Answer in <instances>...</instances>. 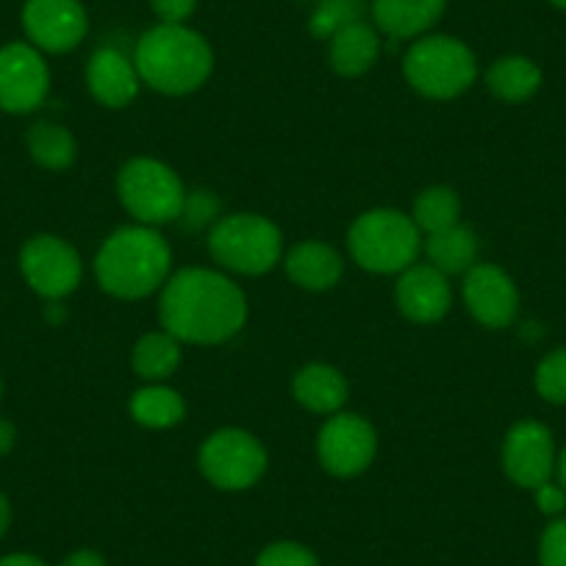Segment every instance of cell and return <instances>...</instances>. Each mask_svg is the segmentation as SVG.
I'll use <instances>...</instances> for the list:
<instances>
[{"label": "cell", "mask_w": 566, "mask_h": 566, "mask_svg": "<svg viewBox=\"0 0 566 566\" xmlns=\"http://www.w3.org/2000/svg\"><path fill=\"white\" fill-rule=\"evenodd\" d=\"M159 319L181 345H222L248 323V297L222 272L187 266L161 286Z\"/></svg>", "instance_id": "6da1fadb"}, {"label": "cell", "mask_w": 566, "mask_h": 566, "mask_svg": "<svg viewBox=\"0 0 566 566\" xmlns=\"http://www.w3.org/2000/svg\"><path fill=\"white\" fill-rule=\"evenodd\" d=\"M172 275V250L150 226L117 228L95 255V277L106 295L142 301L159 292Z\"/></svg>", "instance_id": "7a4b0ae2"}, {"label": "cell", "mask_w": 566, "mask_h": 566, "mask_svg": "<svg viewBox=\"0 0 566 566\" xmlns=\"http://www.w3.org/2000/svg\"><path fill=\"white\" fill-rule=\"evenodd\" d=\"M142 84L161 95H189L209 81L214 70L211 45L187 25L159 23L145 31L134 51Z\"/></svg>", "instance_id": "3957f363"}, {"label": "cell", "mask_w": 566, "mask_h": 566, "mask_svg": "<svg viewBox=\"0 0 566 566\" xmlns=\"http://www.w3.org/2000/svg\"><path fill=\"white\" fill-rule=\"evenodd\" d=\"M347 248L361 270L378 275H400L422 250V233L413 226L411 214L397 209H373L356 217L347 231Z\"/></svg>", "instance_id": "277c9868"}, {"label": "cell", "mask_w": 566, "mask_h": 566, "mask_svg": "<svg viewBox=\"0 0 566 566\" xmlns=\"http://www.w3.org/2000/svg\"><path fill=\"white\" fill-rule=\"evenodd\" d=\"M402 73L413 92L431 101H453L478 78V59L455 36L431 34L413 42L402 62Z\"/></svg>", "instance_id": "5b68a950"}, {"label": "cell", "mask_w": 566, "mask_h": 566, "mask_svg": "<svg viewBox=\"0 0 566 566\" xmlns=\"http://www.w3.org/2000/svg\"><path fill=\"white\" fill-rule=\"evenodd\" d=\"M117 195L123 209L139 226L159 228L181 220L187 189L178 172L159 159H130L117 172Z\"/></svg>", "instance_id": "8992f818"}, {"label": "cell", "mask_w": 566, "mask_h": 566, "mask_svg": "<svg viewBox=\"0 0 566 566\" xmlns=\"http://www.w3.org/2000/svg\"><path fill=\"white\" fill-rule=\"evenodd\" d=\"M209 253L222 270L264 275L281 261L283 233L261 214H228L211 226Z\"/></svg>", "instance_id": "52a82bcc"}, {"label": "cell", "mask_w": 566, "mask_h": 566, "mask_svg": "<svg viewBox=\"0 0 566 566\" xmlns=\"http://www.w3.org/2000/svg\"><path fill=\"white\" fill-rule=\"evenodd\" d=\"M198 467L211 486L222 492H244L266 472V450L242 428H222L203 442Z\"/></svg>", "instance_id": "ba28073f"}, {"label": "cell", "mask_w": 566, "mask_h": 566, "mask_svg": "<svg viewBox=\"0 0 566 566\" xmlns=\"http://www.w3.org/2000/svg\"><path fill=\"white\" fill-rule=\"evenodd\" d=\"M20 270L31 290L45 301H62L73 295L84 275L78 250L53 233H40L23 244Z\"/></svg>", "instance_id": "9c48e42d"}, {"label": "cell", "mask_w": 566, "mask_h": 566, "mask_svg": "<svg viewBox=\"0 0 566 566\" xmlns=\"http://www.w3.org/2000/svg\"><path fill=\"white\" fill-rule=\"evenodd\" d=\"M378 453V433L358 413L339 411L325 419L317 437V459L334 478H356Z\"/></svg>", "instance_id": "30bf717a"}, {"label": "cell", "mask_w": 566, "mask_h": 566, "mask_svg": "<svg viewBox=\"0 0 566 566\" xmlns=\"http://www.w3.org/2000/svg\"><path fill=\"white\" fill-rule=\"evenodd\" d=\"M51 73L34 45L12 42L0 48V108L9 114H29L45 103Z\"/></svg>", "instance_id": "8fae6325"}, {"label": "cell", "mask_w": 566, "mask_h": 566, "mask_svg": "<svg viewBox=\"0 0 566 566\" xmlns=\"http://www.w3.org/2000/svg\"><path fill=\"white\" fill-rule=\"evenodd\" d=\"M555 442L547 424L522 419L505 433L503 470L511 483L522 489H538L555 475Z\"/></svg>", "instance_id": "7c38bea8"}, {"label": "cell", "mask_w": 566, "mask_h": 566, "mask_svg": "<svg viewBox=\"0 0 566 566\" xmlns=\"http://www.w3.org/2000/svg\"><path fill=\"white\" fill-rule=\"evenodd\" d=\"M23 29L36 51L67 53L90 31L81 0H25Z\"/></svg>", "instance_id": "4fadbf2b"}, {"label": "cell", "mask_w": 566, "mask_h": 566, "mask_svg": "<svg viewBox=\"0 0 566 566\" xmlns=\"http://www.w3.org/2000/svg\"><path fill=\"white\" fill-rule=\"evenodd\" d=\"M467 312L483 328H509L520 312V292L505 270L494 264H475L464 275Z\"/></svg>", "instance_id": "5bb4252c"}, {"label": "cell", "mask_w": 566, "mask_h": 566, "mask_svg": "<svg viewBox=\"0 0 566 566\" xmlns=\"http://www.w3.org/2000/svg\"><path fill=\"white\" fill-rule=\"evenodd\" d=\"M395 301L406 319L417 325H433L448 317L453 306V290L448 275L433 264H411L397 277Z\"/></svg>", "instance_id": "9a60e30c"}, {"label": "cell", "mask_w": 566, "mask_h": 566, "mask_svg": "<svg viewBox=\"0 0 566 566\" xmlns=\"http://www.w3.org/2000/svg\"><path fill=\"white\" fill-rule=\"evenodd\" d=\"M86 86L101 106L125 108L139 95L142 78L136 73L134 59H128L117 48H101L92 53L86 64Z\"/></svg>", "instance_id": "2e32d148"}, {"label": "cell", "mask_w": 566, "mask_h": 566, "mask_svg": "<svg viewBox=\"0 0 566 566\" xmlns=\"http://www.w3.org/2000/svg\"><path fill=\"white\" fill-rule=\"evenodd\" d=\"M283 270L290 275V281L301 290L308 292H325L334 290L336 283L345 275V261L336 253L331 244L317 242H301L283 255Z\"/></svg>", "instance_id": "e0dca14e"}, {"label": "cell", "mask_w": 566, "mask_h": 566, "mask_svg": "<svg viewBox=\"0 0 566 566\" xmlns=\"http://www.w3.org/2000/svg\"><path fill=\"white\" fill-rule=\"evenodd\" d=\"M448 0H373L375 29L391 40H413L442 20Z\"/></svg>", "instance_id": "ac0fdd59"}, {"label": "cell", "mask_w": 566, "mask_h": 566, "mask_svg": "<svg viewBox=\"0 0 566 566\" xmlns=\"http://www.w3.org/2000/svg\"><path fill=\"white\" fill-rule=\"evenodd\" d=\"M292 395L301 402L306 411L323 413V417H334L345 408L350 386H347L345 375L331 364H306L295 373L292 380Z\"/></svg>", "instance_id": "d6986e66"}, {"label": "cell", "mask_w": 566, "mask_h": 566, "mask_svg": "<svg viewBox=\"0 0 566 566\" xmlns=\"http://www.w3.org/2000/svg\"><path fill=\"white\" fill-rule=\"evenodd\" d=\"M380 56V36L369 23L358 20L328 40L331 67L345 78H358L367 73Z\"/></svg>", "instance_id": "ffe728a7"}, {"label": "cell", "mask_w": 566, "mask_h": 566, "mask_svg": "<svg viewBox=\"0 0 566 566\" xmlns=\"http://www.w3.org/2000/svg\"><path fill=\"white\" fill-rule=\"evenodd\" d=\"M424 253L444 275H461V272L467 275L478 264V237L472 228L459 222V226L424 237Z\"/></svg>", "instance_id": "44dd1931"}, {"label": "cell", "mask_w": 566, "mask_h": 566, "mask_svg": "<svg viewBox=\"0 0 566 566\" xmlns=\"http://www.w3.org/2000/svg\"><path fill=\"white\" fill-rule=\"evenodd\" d=\"M128 411L134 422L150 431H167L172 424H178L187 413V402L176 389L161 384H148L134 391L128 402Z\"/></svg>", "instance_id": "7402d4cb"}, {"label": "cell", "mask_w": 566, "mask_h": 566, "mask_svg": "<svg viewBox=\"0 0 566 566\" xmlns=\"http://www.w3.org/2000/svg\"><path fill=\"white\" fill-rule=\"evenodd\" d=\"M181 364V342L167 331H150L142 336L130 353V367L148 384H161L170 378Z\"/></svg>", "instance_id": "603a6c76"}, {"label": "cell", "mask_w": 566, "mask_h": 566, "mask_svg": "<svg viewBox=\"0 0 566 566\" xmlns=\"http://www.w3.org/2000/svg\"><path fill=\"white\" fill-rule=\"evenodd\" d=\"M486 86L505 103H525L542 86V70L527 56H503L489 67Z\"/></svg>", "instance_id": "cb8c5ba5"}, {"label": "cell", "mask_w": 566, "mask_h": 566, "mask_svg": "<svg viewBox=\"0 0 566 566\" xmlns=\"http://www.w3.org/2000/svg\"><path fill=\"white\" fill-rule=\"evenodd\" d=\"M411 220L419 228V233L431 237V233L444 231L461 222V200L455 189L442 187H428L417 195L411 206Z\"/></svg>", "instance_id": "d4e9b609"}, {"label": "cell", "mask_w": 566, "mask_h": 566, "mask_svg": "<svg viewBox=\"0 0 566 566\" xmlns=\"http://www.w3.org/2000/svg\"><path fill=\"white\" fill-rule=\"evenodd\" d=\"M25 139H29L31 159L45 167V170H67V167H73L75 156H78V145H75L73 134L64 125L36 123Z\"/></svg>", "instance_id": "484cf974"}, {"label": "cell", "mask_w": 566, "mask_h": 566, "mask_svg": "<svg viewBox=\"0 0 566 566\" xmlns=\"http://www.w3.org/2000/svg\"><path fill=\"white\" fill-rule=\"evenodd\" d=\"M361 14V0H319L317 9L308 18V31L317 40H331L350 23H358Z\"/></svg>", "instance_id": "4316f807"}, {"label": "cell", "mask_w": 566, "mask_h": 566, "mask_svg": "<svg viewBox=\"0 0 566 566\" xmlns=\"http://www.w3.org/2000/svg\"><path fill=\"white\" fill-rule=\"evenodd\" d=\"M536 391L547 402L566 406V347L542 358L536 367Z\"/></svg>", "instance_id": "83f0119b"}, {"label": "cell", "mask_w": 566, "mask_h": 566, "mask_svg": "<svg viewBox=\"0 0 566 566\" xmlns=\"http://www.w3.org/2000/svg\"><path fill=\"white\" fill-rule=\"evenodd\" d=\"M255 566H319V560L306 544L272 542L261 549Z\"/></svg>", "instance_id": "f1b7e54d"}, {"label": "cell", "mask_w": 566, "mask_h": 566, "mask_svg": "<svg viewBox=\"0 0 566 566\" xmlns=\"http://www.w3.org/2000/svg\"><path fill=\"white\" fill-rule=\"evenodd\" d=\"M217 214H220L217 195H211L209 189H195V192H187V203H184L181 220L178 222L189 228V231H198V228L214 226Z\"/></svg>", "instance_id": "f546056e"}, {"label": "cell", "mask_w": 566, "mask_h": 566, "mask_svg": "<svg viewBox=\"0 0 566 566\" xmlns=\"http://www.w3.org/2000/svg\"><path fill=\"white\" fill-rule=\"evenodd\" d=\"M538 560L542 566H566V516L549 522L538 544Z\"/></svg>", "instance_id": "4dcf8cb0"}, {"label": "cell", "mask_w": 566, "mask_h": 566, "mask_svg": "<svg viewBox=\"0 0 566 566\" xmlns=\"http://www.w3.org/2000/svg\"><path fill=\"white\" fill-rule=\"evenodd\" d=\"M150 7L161 23L184 25V20L198 9V0H150Z\"/></svg>", "instance_id": "1f68e13d"}, {"label": "cell", "mask_w": 566, "mask_h": 566, "mask_svg": "<svg viewBox=\"0 0 566 566\" xmlns=\"http://www.w3.org/2000/svg\"><path fill=\"white\" fill-rule=\"evenodd\" d=\"M533 492H536V505L542 514L558 516L560 511L566 509V489L560 486V483L547 481V483H542L538 489H533Z\"/></svg>", "instance_id": "d6a6232c"}, {"label": "cell", "mask_w": 566, "mask_h": 566, "mask_svg": "<svg viewBox=\"0 0 566 566\" xmlns=\"http://www.w3.org/2000/svg\"><path fill=\"white\" fill-rule=\"evenodd\" d=\"M62 566H106V558L95 549H75L62 560Z\"/></svg>", "instance_id": "836d02e7"}, {"label": "cell", "mask_w": 566, "mask_h": 566, "mask_svg": "<svg viewBox=\"0 0 566 566\" xmlns=\"http://www.w3.org/2000/svg\"><path fill=\"white\" fill-rule=\"evenodd\" d=\"M14 442H18V431L9 419H0V455L12 453Z\"/></svg>", "instance_id": "e575fe53"}, {"label": "cell", "mask_w": 566, "mask_h": 566, "mask_svg": "<svg viewBox=\"0 0 566 566\" xmlns=\"http://www.w3.org/2000/svg\"><path fill=\"white\" fill-rule=\"evenodd\" d=\"M0 566H48V564L42 558H36V555L12 553L7 555V558H0Z\"/></svg>", "instance_id": "d590c367"}, {"label": "cell", "mask_w": 566, "mask_h": 566, "mask_svg": "<svg viewBox=\"0 0 566 566\" xmlns=\"http://www.w3.org/2000/svg\"><path fill=\"white\" fill-rule=\"evenodd\" d=\"M9 525H12V505H9V500L0 494V538L9 531Z\"/></svg>", "instance_id": "8d00e7d4"}, {"label": "cell", "mask_w": 566, "mask_h": 566, "mask_svg": "<svg viewBox=\"0 0 566 566\" xmlns=\"http://www.w3.org/2000/svg\"><path fill=\"white\" fill-rule=\"evenodd\" d=\"M555 475H558V483L566 489V448L560 450L558 461H555Z\"/></svg>", "instance_id": "74e56055"}, {"label": "cell", "mask_w": 566, "mask_h": 566, "mask_svg": "<svg viewBox=\"0 0 566 566\" xmlns=\"http://www.w3.org/2000/svg\"><path fill=\"white\" fill-rule=\"evenodd\" d=\"M549 3H553V7H558V9H564V12H566V0H549Z\"/></svg>", "instance_id": "f35d334b"}, {"label": "cell", "mask_w": 566, "mask_h": 566, "mask_svg": "<svg viewBox=\"0 0 566 566\" xmlns=\"http://www.w3.org/2000/svg\"><path fill=\"white\" fill-rule=\"evenodd\" d=\"M0 391H3V380H0Z\"/></svg>", "instance_id": "ab89813d"}]
</instances>
